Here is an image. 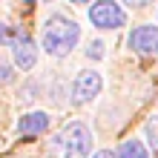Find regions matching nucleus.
Here are the masks:
<instances>
[{
  "instance_id": "nucleus-3",
  "label": "nucleus",
  "mask_w": 158,
  "mask_h": 158,
  "mask_svg": "<svg viewBox=\"0 0 158 158\" xmlns=\"http://www.w3.org/2000/svg\"><path fill=\"white\" fill-rule=\"evenodd\" d=\"M89 20L98 29H121L127 23V12L115 0H101V3H95L89 9Z\"/></svg>"
},
{
  "instance_id": "nucleus-7",
  "label": "nucleus",
  "mask_w": 158,
  "mask_h": 158,
  "mask_svg": "<svg viewBox=\"0 0 158 158\" xmlns=\"http://www.w3.org/2000/svg\"><path fill=\"white\" fill-rule=\"evenodd\" d=\"M17 129L20 135H38V132H46L49 129V115L46 112H29L17 121Z\"/></svg>"
},
{
  "instance_id": "nucleus-15",
  "label": "nucleus",
  "mask_w": 158,
  "mask_h": 158,
  "mask_svg": "<svg viewBox=\"0 0 158 158\" xmlns=\"http://www.w3.org/2000/svg\"><path fill=\"white\" fill-rule=\"evenodd\" d=\"M72 3H86V0H72Z\"/></svg>"
},
{
  "instance_id": "nucleus-14",
  "label": "nucleus",
  "mask_w": 158,
  "mask_h": 158,
  "mask_svg": "<svg viewBox=\"0 0 158 158\" xmlns=\"http://www.w3.org/2000/svg\"><path fill=\"white\" fill-rule=\"evenodd\" d=\"M92 158H115V152L112 150H101V152H95Z\"/></svg>"
},
{
  "instance_id": "nucleus-8",
  "label": "nucleus",
  "mask_w": 158,
  "mask_h": 158,
  "mask_svg": "<svg viewBox=\"0 0 158 158\" xmlns=\"http://www.w3.org/2000/svg\"><path fill=\"white\" fill-rule=\"evenodd\" d=\"M118 158H150V152H147V147L141 141H127L124 147H121Z\"/></svg>"
},
{
  "instance_id": "nucleus-6",
  "label": "nucleus",
  "mask_w": 158,
  "mask_h": 158,
  "mask_svg": "<svg viewBox=\"0 0 158 158\" xmlns=\"http://www.w3.org/2000/svg\"><path fill=\"white\" fill-rule=\"evenodd\" d=\"M12 46H15V63H17L23 72L32 69L35 60H38V49H35V43L29 40V35H17V40H15Z\"/></svg>"
},
{
  "instance_id": "nucleus-11",
  "label": "nucleus",
  "mask_w": 158,
  "mask_h": 158,
  "mask_svg": "<svg viewBox=\"0 0 158 158\" xmlns=\"http://www.w3.org/2000/svg\"><path fill=\"white\" fill-rule=\"evenodd\" d=\"M86 55H89V58H104V43H101V40H95V43H89V49H86Z\"/></svg>"
},
{
  "instance_id": "nucleus-1",
  "label": "nucleus",
  "mask_w": 158,
  "mask_h": 158,
  "mask_svg": "<svg viewBox=\"0 0 158 158\" xmlns=\"http://www.w3.org/2000/svg\"><path fill=\"white\" fill-rule=\"evenodd\" d=\"M81 40V26L75 20H69V17H60L55 15L49 20L43 23V35H40V43L46 55H52V58H63V55H69L75 49V43Z\"/></svg>"
},
{
  "instance_id": "nucleus-10",
  "label": "nucleus",
  "mask_w": 158,
  "mask_h": 158,
  "mask_svg": "<svg viewBox=\"0 0 158 158\" xmlns=\"http://www.w3.org/2000/svg\"><path fill=\"white\" fill-rule=\"evenodd\" d=\"M15 81V72H12V66L0 58V86H6V83H12Z\"/></svg>"
},
{
  "instance_id": "nucleus-5",
  "label": "nucleus",
  "mask_w": 158,
  "mask_h": 158,
  "mask_svg": "<svg viewBox=\"0 0 158 158\" xmlns=\"http://www.w3.org/2000/svg\"><path fill=\"white\" fill-rule=\"evenodd\" d=\"M101 86H104V81H101L98 72H81V75L75 78V83H72V101L75 104H89L92 98L101 92Z\"/></svg>"
},
{
  "instance_id": "nucleus-16",
  "label": "nucleus",
  "mask_w": 158,
  "mask_h": 158,
  "mask_svg": "<svg viewBox=\"0 0 158 158\" xmlns=\"http://www.w3.org/2000/svg\"><path fill=\"white\" fill-rule=\"evenodd\" d=\"M29 3H35V0H29Z\"/></svg>"
},
{
  "instance_id": "nucleus-12",
  "label": "nucleus",
  "mask_w": 158,
  "mask_h": 158,
  "mask_svg": "<svg viewBox=\"0 0 158 158\" xmlns=\"http://www.w3.org/2000/svg\"><path fill=\"white\" fill-rule=\"evenodd\" d=\"M6 40H12V43H15L17 38H15V35H12V29H9V26H6V23H0V43H6Z\"/></svg>"
},
{
  "instance_id": "nucleus-4",
  "label": "nucleus",
  "mask_w": 158,
  "mask_h": 158,
  "mask_svg": "<svg viewBox=\"0 0 158 158\" xmlns=\"http://www.w3.org/2000/svg\"><path fill=\"white\" fill-rule=\"evenodd\" d=\"M127 43L138 55H158V26H135Z\"/></svg>"
},
{
  "instance_id": "nucleus-9",
  "label": "nucleus",
  "mask_w": 158,
  "mask_h": 158,
  "mask_svg": "<svg viewBox=\"0 0 158 158\" xmlns=\"http://www.w3.org/2000/svg\"><path fill=\"white\" fill-rule=\"evenodd\" d=\"M147 141H150L155 150H158V115L147 121Z\"/></svg>"
},
{
  "instance_id": "nucleus-2",
  "label": "nucleus",
  "mask_w": 158,
  "mask_h": 158,
  "mask_svg": "<svg viewBox=\"0 0 158 158\" xmlns=\"http://www.w3.org/2000/svg\"><path fill=\"white\" fill-rule=\"evenodd\" d=\"M63 158H89L92 152V132L86 124H69L60 135Z\"/></svg>"
},
{
  "instance_id": "nucleus-13",
  "label": "nucleus",
  "mask_w": 158,
  "mask_h": 158,
  "mask_svg": "<svg viewBox=\"0 0 158 158\" xmlns=\"http://www.w3.org/2000/svg\"><path fill=\"white\" fill-rule=\"evenodd\" d=\"M121 3H127V6H132V9H144L147 3H152V0H121Z\"/></svg>"
}]
</instances>
